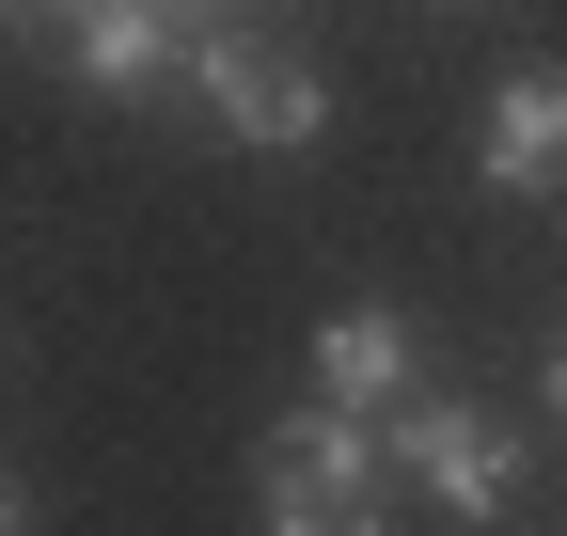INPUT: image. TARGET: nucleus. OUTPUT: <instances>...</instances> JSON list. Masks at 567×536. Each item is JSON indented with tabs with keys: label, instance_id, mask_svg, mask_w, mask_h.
I'll return each mask as SVG.
<instances>
[{
	"label": "nucleus",
	"instance_id": "nucleus-6",
	"mask_svg": "<svg viewBox=\"0 0 567 536\" xmlns=\"http://www.w3.org/2000/svg\"><path fill=\"white\" fill-rule=\"evenodd\" d=\"M473 174H488V189H551V174H567V63H520V80L488 95Z\"/></svg>",
	"mask_w": 567,
	"mask_h": 536
},
{
	"label": "nucleus",
	"instance_id": "nucleus-4",
	"mask_svg": "<svg viewBox=\"0 0 567 536\" xmlns=\"http://www.w3.org/2000/svg\"><path fill=\"white\" fill-rule=\"evenodd\" d=\"M300 363H316V394H331V411H410V394H425V331H410L394 300H331Z\"/></svg>",
	"mask_w": 567,
	"mask_h": 536
},
{
	"label": "nucleus",
	"instance_id": "nucleus-5",
	"mask_svg": "<svg viewBox=\"0 0 567 536\" xmlns=\"http://www.w3.org/2000/svg\"><path fill=\"white\" fill-rule=\"evenodd\" d=\"M63 63H80L95 95H142V80H189V17L174 0H63Z\"/></svg>",
	"mask_w": 567,
	"mask_h": 536
},
{
	"label": "nucleus",
	"instance_id": "nucleus-9",
	"mask_svg": "<svg viewBox=\"0 0 567 536\" xmlns=\"http://www.w3.org/2000/svg\"><path fill=\"white\" fill-rule=\"evenodd\" d=\"M174 17H189V32H205V17H252V0H174Z\"/></svg>",
	"mask_w": 567,
	"mask_h": 536
},
{
	"label": "nucleus",
	"instance_id": "nucleus-2",
	"mask_svg": "<svg viewBox=\"0 0 567 536\" xmlns=\"http://www.w3.org/2000/svg\"><path fill=\"white\" fill-rule=\"evenodd\" d=\"M189 95H205V126H221V143H252V158H316V143H331V80H316L300 48L237 32V17L189 32Z\"/></svg>",
	"mask_w": 567,
	"mask_h": 536
},
{
	"label": "nucleus",
	"instance_id": "nucleus-8",
	"mask_svg": "<svg viewBox=\"0 0 567 536\" xmlns=\"http://www.w3.org/2000/svg\"><path fill=\"white\" fill-rule=\"evenodd\" d=\"M536 394H551V411H567V331H551V363H536Z\"/></svg>",
	"mask_w": 567,
	"mask_h": 536
},
{
	"label": "nucleus",
	"instance_id": "nucleus-10",
	"mask_svg": "<svg viewBox=\"0 0 567 536\" xmlns=\"http://www.w3.org/2000/svg\"><path fill=\"white\" fill-rule=\"evenodd\" d=\"M0 536H32V520H17V474H0Z\"/></svg>",
	"mask_w": 567,
	"mask_h": 536
},
{
	"label": "nucleus",
	"instance_id": "nucleus-1",
	"mask_svg": "<svg viewBox=\"0 0 567 536\" xmlns=\"http://www.w3.org/2000/svg\"><path fill=\"white\" fill-rule=\"evenodd\" d=\"M252 520L268 536H394V442H379V411L300 394V411L268 426V457H252Z\"/></svg>",
	"mask_w": 567,
	"mask_h": 536
},
{
	"label": "nucleus",
	"instance_id": "nucleus-7",
	"mask_svg": "<svg viewBox=\"0 0 567 536\" xmlns=\"http://www.w3.org/2000/svg\"><path fill=\"white\" fill-rule=\"evenodd\" d=\"M0 17H17V32H63V0H0Z\"/></svg>",
	"mask_w": 567,
	"mask_h": 536
},
{
	"label": "nucleus",
	"instance_id": "nucleus-3",
	"mask_svg": "<svg viewBox=\"0 0 567 536\" xmlns=\"http://www.w3.org/2000/svg\"><path fill=\"white\" fill-rule=\"evenodd\" d=\"M379 442H394V474H410L425 505H442V520H473V536H488V520L520 505V442L488 426L473 394H410V411H394Z\"/></svg>",
	"mask_w": 567,
	"mask_h": 536
}]
</instances>
